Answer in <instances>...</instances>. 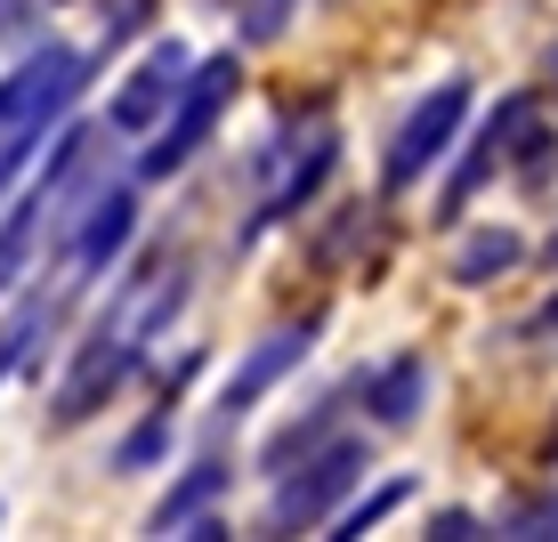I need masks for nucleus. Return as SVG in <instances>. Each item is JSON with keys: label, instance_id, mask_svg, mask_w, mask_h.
Here are the masks:
<instances>
[{"label": "nucleus", "instance_id": "nucleus-10", "mask_svg": "<svg viewBox=\"0 0 558 542\" xmlns=\"http://www.w3.org/2000/svg\"><path fill=\"white\" fill-rule=\"evenodd\" d=\"M373 421H389V430H405V421L421 413V405H429V364L421 357H397V364H380L373 373Z\"/></svg>", "mask_w": 558, "mask_h": 542}, {"label": "nucleus", "instance_id": "nucleus-11", "mask_svg": "<svg viewBox=\"0 0 558 542\" xmlns=\"http://www.w3.org/2000/svg\"><path fill=\"white\" fill-rule=\"evenodd\" d=\"M219 494H227V470H219V461H203V470H186L179 486H170L162 502H154V534H179L186 518H203V510H210V502H219Z\"/></svg>", "mask_w": 558, "mask_h": 542}, {"label": "nucleus", "instance_id": "nucleus-17", "mask_svg": "<svg viewBox=\"0 0 558 542\" xmlns=\"http://www.w3.org/2000/svg\"><path fill=\"white\" fill-rule=\"evenodd\" d=\"M33 138H41V130H0V186L16 179V162L33 154Z\"/></svg>", "mask_w": 558, "mask_h": 542}, {"label": "nucleus", "instance_id": "nucleus-4", "mask_svg": "<svg viewBox=\"0 0 558 542\" xmlns=\"http://www.w3.org/2000/svg\"><path fill=\"white\" fill-rule=\"evenodd\" d=\"M356 478H364V445H324L300 478H283V494H276V510H267V518H276V527H316Z\"/></svg>", "mask_w": 558, "mask_h": 542}, {"label": "nucleus", "instance_id": "nucleus-16", "mask_svg": "<svg viewBox=\"0 0 558 542\" xmlns=\"http://www.w3.org/2000/svg\"><path fill=\"white\" fill-rule=\"evenodd\" d=\"M405 494H413L405 478H389V486H380V494H364L356 510H340V534H364V527H380V518H389V510H397Z\"/></svg>", "mask_w": 558, "mask_h": 542}, {"label": "nucleus", "instance_id": "nucleus-20", "mask_svg": "<svg viewBox=\"0 0 558 542\" xmlns=\"http://www.w3.org/2000/svg\"><path fill=\"white\" fill-rule=\"evenodd\" d=\"M16 9H25V0H0V33H9V25H16Z\"/></svg>", "mask_w": 558, "mask_h": 542}, {"label": "nucleus", "instance_id": "nucleus-1", "mask_svg": "<svg viewBox=\"0 0 558 542\" xmlns=\"http://www.w3.org/2000/svg\"><path fill=\"white\" fill-rule=\"evenodd\" d=\"M235 49H219V57H203V65H186V82H179V98H170V122H162V138L146 146V179H170L179 162H195V146L219 130V113L227 98H235Z\"/></svg>", "mask_w": 558, "mask_h": 542}, {"label": "nucleus", "instance_id": "nucleus-8", "mask_svg": "<svg viewBox=\"0 0 558 542\" xmlns=\"http://www.w3.org/2000/svg\"><path fill=\"white\" fill-rule=\"evenodd\" d=\"M130 227H138V203H130L122 186H106V195L89 203V219H82V243H73V260H82V267H106V260H122Z\"/></svg>", "mask_w": 558, "mask_h": 542}, {"label": "nucleus", "instance_id": "nucleus-3", "mask_svg": "<svg viewBox=\"0 0 558 542\" xmlns=\"http://www.w3.org/2000/svg\"><path fill=\"white\" fill-rule=\"evenodd\" d=\"M461 113H470V82H437L429 98L405 113V130H397V146H389V186H413L421 170H429L437 154L453 146Z\"/></svg>", "mask_w": 558, "mask_h": 542}, {"label": "nucleus", "instance_id": "nucleus-2", "mask_svg": "<svg viewBox=\"0 0 558 542\" xmlns=\"http://www.w3.org/2000/svg\"><path fill=\"white\" fill-rule=\"evenodd\" d=\"M82 82H89V57L65 49V41H41L0 82V130H49L57 113L82 98Z\"/></svg>", "mask_w": 558, "mask_h": 542}, {"label": "nucleus", "instance_id": "nucleus-12", "mask_svg": "<svg viewBox=\"0 0 558 542\" xmlns=\"http://www.w3.org/2000/svg\"><path fill=\"white\" fill-rule=\"evenodd\" d=\"M518 251H526V243H518L510 227H477V236L453 251V284H494V276H510Z\"/></svg>", "mask_w": 558, "mask_h": 542}, {"label": "nucleus", "instance_id": "nucleus-14", "mask_svg": "<svg viewBox=\"0 0 558 542\" xmlns=\"http://www.w3.org/2000/svg\"><path fill=\"white\" fill-rule=\"evenodd\" d=\"M324 430H332V405H316L307 421H292V430H276V437H267V470H283L292 454H307V445H316Z\"/></svg>", "mask_w": 558, "mask_h": 542}, {"label": "nucleus", "instance_id": "nucleus-21", "mask_svg": "<svg viewBox=\"0 0 558 542\" xmlns=\"http://www.w3.org/2000/svg\"><path fill=\"white\" fill-rule=\"evenodd\" d=\"M543 333H558V300H550V308H543Z\"/></svg>", "mask_w": 558, "mask_h": 542}, {"label": "nucleus", "instance_id": "nucleus-6", "mask_svg": "<svg viewBox=\"0 0 558 542\" xmlns=\"http://www.w3.org/2000/svg\"><path fill=\"white\" fill-rule=\"evenodd\" d=\"M130 357H138V340H130V333H98V340H89L82 364L65 373V389H57V421H89V413H98V405L122 389Z\"/></svg>", "mask_w": 558, "mask_h": 542}, {"label": "nucleus", "instance_id": "nucleus-13", "mask_svg": "<svg viewBox=\"0 0 558 542\" xmlns=\"http://www.w3.org/2000/svg\"><path fill=\"white\" fill-rule=\"evenodd\" d=\"M41 210H49V195L33 186L25 203L0 219V292H16V276H25V260H33V236H41Z\"/></svg>", "mask_w": 558, "mask_h": 542}, {"label": "nucleus", "instance_id": "nucleus-19", "mask_svg": "<svg viewBox=\"0 0 558 542\" xmlns=\"http://www.w3.org/2000/svg\"><path fill=\"white\" fill-rule=\"evenodd\" d=\"M470 527H477V518H470V510H446V518H437V527H429V534H437V542H461V534H470Z\"/></svg>", "mask_w": 558, "mask_h": 542}, {"label": "nucleus", "instance_id": "nucleus-5", "mask_svg": "<svg viewBox=\"0 0 558 542\" xmlns=\"http://www.w3.org/2000/svg\"><path fill=\"white\" fill-rule=\"evenodd\" d=\"M186 65H195V57H186L179 41H154L146 65L130 73L122 89H113V130H154V113H170V98H179Z\"/></svg>", "mask_w": 558, "mask_h": 542}, {"label": "nucleus", "instance_id": "nucleus-15", "mask_svg": "<svg viewBox=\"0 0 558 542\" xmlns=\"http://www.w3.org/2000/svg\"><path fill=\"white\" fill-rule=\"evenodd\" d=\"M170 454V421H146V430H130L122 445H113V470H146V461Z\"/></svg>", "mask_w": 558, "mask_h": 542}, {"label": "nucleus", "instance_id": "nucleus-7", "mask_svg": "<svg viewBox=\"0 0 558 542\" xmlns=\"http://www.w3.org/2000/svg\"><path fill=\"white\" fill-rule=\"evenodd\" d=\"M307 348H316V324H292V333H267L252 357H243V373L227 381V413H243V405H259L267 389H276L283 373H292V364L307 357Z\"/></svg>", "mask_w": 558, "mask_h": 542}, {"label": "nucleus", "instance_id": "nucleus-18", "mask_svg": "<svg viewBox=\"0 0 558 542\" xmlns=\"http://www.w3.org/2000/svg\"><path fill=\"white\" fill-rule=\"evenodd\" d=\"M518 534H558V502H543V510L518 518Z\"/></svg>", "mask_w": 558, "mask_h": 542}, {"label": "nucleus", "instance_id": "nucleus-9", "mask_svg": "<svg viewBox=\"0 0 558 542\" xmlns=\"http://www.w3.org/2000/svg\"><path fill=\"white\" fill-rule=\"evenodd\" d=\"M518 122H526V98H502V106L486 113V130L470 138V162H461V170H453V186H446V210H461V203H470V186L486 179L494 162H502V146H510V130H518Z\"/></svg>", "mask_w": 558, "mask_h": 542}]
</instances>
